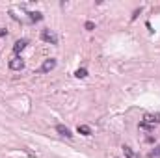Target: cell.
Listing matches in <instances>:
<instances>
[{
	"mask_svg": "<svg viewBox=\"0 0 160 158\" xmlns=\"http://www.w3.org/2000/svg\"><path fill=\"white\" fill-rule=\"evenodd\" d=\"M143 123H147V125H151V127L158 125V123H160V114H145Z\"/></svg>",
	"mask_w": 160,
	"mask_h": 158,
	"instance_id": "cell-2",
	"label": "cell"
},
{
	"mask_svg": "<svg viewBox=\"0 0 160 158\" xmlns=\"http://www.w3.org/2000/svg\"><path fill=\"white\" fill-rule=\"evenodd\" d=\"M26 45H28L26 39H19V41H15V45H13V52H15V54H19V52H23V50L26 48Z\"/></svg>",
	"mask_w": 160,
	"mask_h": 158,
	"instance_id": "cell-5",
	"label": "cell"
},
{
	"mask_svg": "<svg viewBox=\"0 0 160 158\" xmlns=\"http://www.w3.org/2000/svg\"><path fill=\"white\" fill-rule=\"evenodd\" d=\"M158 156H160V145H158V147H154V149L149 152V158H158Z\"/></svg>",
	"mask_w": 160,
	"mask_h": 158,
	"instance_id": "cell-10",
	"label": "cell"
},
{
	"mask_svg": "<svg viewBox=\"0 0 160 158\" xmlns=\"http://www.w3.org/2000/svg\"><path fill=\"white\" fill-rule=\"evenodd\" d=\"M75 76H76V78H86V76H88V71H86V69H78V71L75 73Z\"/></svg>",
	"mask_w": 160,
	"mask_h": 158,
	"instance_id": "cell-11",
	"label": "cell"
},
{
	"mask_svg": "<svg viewBox=\"0 0 160 158\" xmlns=\"http://www.w3.org/2000/svg\"><path fill=\"white\" fill-rule=\"evenodd\" d=\"M123 154H125V158H138V152H136V151H132L129 145H125V147H123Z\"/></svg>",
	"mask_w": 160,
	"mask_h": 158,
	"instance_id": "cell-7",
	"label": "cell"
},
{
	"mask_svg": "<svg viewBox=\"0 0 160 158\" xmlns=\"http://www.w3.org/2000/svg\"><path fill=\"white\" fill-rule=\"evenodd\" d=\"M6 35V30H0V37H4Z\"/></svg>",
	"mask_w": 160,
	"mask_h": 158,
	"instance_id": "cell-14",
	"label": "cell"
},
{
	"mask_svg": "<svg viewBox=\"0 0 160 158\" xmlns=\"http://www.w3.org/2000/svg\"><path fill=\"white\" fill-rule=\"evenodd\" d=\"M56 130H58V134H62V136H65V138H73L71 130H69L67 127H64V125H56Z\"/></svg>",
	"mask_w": 160,
	"mask_h": 158,
	"instance_id": "cell-6",
	"label": "cell"
},
{
	"mask_svg": "<svg viewBox=\"0 0 160 158\" xmlns=\"http://www.w3.org/2000/svg\"><path fill=\"white\" fill-rule=\"evenodd\" d=\"M78 132L84 134V136H89V134H91V128L86 127V125H78Z\"/></svg>",
	"mask_w": 160,
	"mask_h": 158,
	"instance_id": "cell-8",
	"label": "cell"
},
{
	"mask_svg": "<svg viewBox=\"0 0 160 158\" xmlns=\"http://www.w3.org/2000/svg\"><path fill=\"white\" fill-rule=\"evenodd\" d=\"M24 67V62L17 56V58H13V60H10V69H13V71H21Z\"/></svg>",
	"mask_w": 160,
	"mask_h": 158,
	"instance_id": "cell-4",
	"label": "cell"
},
{
	"mask_svg": "<svg viewBox=\"0 0 160 158\" xmlns=\"http://www.w3.org/2000/svg\"><path fill=\"white\" fill-rule=\"evenodd\" d=\"M93 28H95L93 22H86V30H93Z\"/></svg>",
	"mask_w": 160,
	"mask_h": 158,
	"instance_id": "cell-13",
	"label": "cell"
},
{
	"mask_svg": "<svg viewBox=\"0 0 160 158\" xmlns=\"http://www.w3.org/2000/svg\"><path fill=\"white\" fill-rule=\"evenodd\" d=\"M28 15H30V21H35V22L43 19V15H41V13H37V11H35V13L32 11V13H28Z\"/></svg>",
	"mask_w": 160,
	"mask_h": 158,
	"instance_id": "cell-9",
	"label": "cell"
},
{
	"mask_svg": "<svg viewBox=\"0 0 160 158\" xmlns=\"http://www.w3.org/2000/svg\"><path fill=\"white\" fill-rule=\"evenodd\" d=\"M140 128H142V130H145V132H151V130H154V127H151V125H147V123H143V121L140 123Z\"/></svg>",
	"mask_w": 160,
	"mask_h": 158,
	"instance_id": "cell-12",
	"label": "cell"
},
{
	"mask_svg": "<svg viewBox=\"0 0 160 158\" xmlns=\"http://www.w3.org/2000/svg\"><path fill=\"white\" fill-rule=\"evenodd\" d=\"M56 67V60L54 58H48V60H45L43 62V65H41V73H48V71H52V69H54Z\"/></svg>",
	"mask_w": 160,
	"mask_h": 158,
	"instance_id": "cell-3",
	"label": "cell"
},
{
	"mask_svg": "<svg viewBox=\"0 0 160 158\" xmlns=\"http://www.w3.org/2000/svg\"><path fill=\"white\" fill-rule=\"evenodd\" d=\"M41 39L50 43V45H58V35L52 30H41Z\"/></svg>",
	"mask_w": 160,
	"mask_h": 158,
	"instance_id": "cell-1",
	"label": "cell"
}]
</instances>
